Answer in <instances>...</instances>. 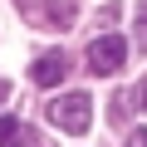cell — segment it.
I'll return each mask as SVG.
<instances>
[{
  "label": "cell",
  "mask_w": 147,
  "mask_h": 147,
  "mask_svg": "<svg viewBox=\"0 0 147 147\" xmlns=\"http://www.w3.org/2000/svg\"><path fill=\"white\" fill-rule=\"evenodd\" d=\"M44 118H49L59 132H69V137H84V132L93 127V98H88V93H64V98H54V103L44 108Z\"/></svg>",
  "instance_id": "6da1fadb"
},
{
  "label": "cell",
  "mask_w": 147,
  "mask_h": 147,
  "mask_svg": "<svg viewBox=\"0 0 147 147\" xmlns=\"http://www.w3.org/2000/svg\"><path fill=\"white\" fill-rule=\"evenodd\" d=\"M123 59H127V44H123V34H103V39H93L88 44V69L98 74H118L123 69Z\"/></svg>",
  "instance_id": "7a4b0ae2"
},
{
  "label": "cell",
  "mask_w": 147,
  "mask_h": 147,
  "mask_svg": "<svg viewBox=\"0 0 147 147\" xmlns=\"http://www.w3.org/2000/svg\"><path fill=\"white\" fill-rule=\"evenodd\" d=\"M64 74H69V54H64V49H44V54L34 59V69H30V79H34L39 88H54V84H64Z\"/></svg>",
  "instance_id": "3957f363"
},
{
  "label": "cell",
  "mask_w": 147,
  "mask_h": 147,
  "mask_svg": "<svg viewBox=\"0 0 147 147\" xmlns=\"http://www.w3.org/2000/svg\"><path fill=\"white\" fill-rule=\"evenodd\" d=\"M0 147H39V137H34L20 118L5 113V118H0Z\"/></svg>",
  "instance_id": "277c9868"
},
{
  "label": "cell",
  "mask_w": 147,
  "mask_h": 147,
  "mask_svg": "<svg viewBox=\"0 0 147 147\" xmlns=\"http://www.w3.org/2000/svg\"><path fill=\"white\" fill-rule=\"evenodd\" d=\"M49 20L54 25H69L74 20V0H49Z\"/></svg>",
  "instance_id": "5b68a950"
},
{
  "label": "cell",
  "mask_w": 147,
  "mask_h": 147,
  "mask_svg": "<svg viewBox=\"0 0 147 147\" xmlns=\"http://www.w3.org/2000/svg\"><path fill=\"white\" fill-rule=\"evenodd\" d=\"M137 49L147 54V15H137Z\"/></svg>",
  "instance_id": "8992f818"
},
{
  "label": "cell",
  "mask_w": 147,
  "mask_h": 147,
  "mask_svg": "<svg viewBox=\"0 0 147 147\" xmlns=\"http://www.w3.org/2000/svg\"><path fill=\"white\" fill-rule=\"evenodd\" d=\"M127 147H147V127H132L127 132Z\"/></svg>",
  "instance_id": "52a82bcc"
},
{
  "label": "cell",
  "mask_w": 147,
  "mask_h": 147,
  "mask_svg": "<svg viewBox=\"0 0 147 147\" xmlns=\"http://www.w3.org/2000/svg\"><path fill=\"white\" fill-rule=\"evenodd\" d=\"M137 103H142V108H147V84H142V88H137Z\"/></svg>",
  "instance_id": "ba28073f"
}]
</instances>
